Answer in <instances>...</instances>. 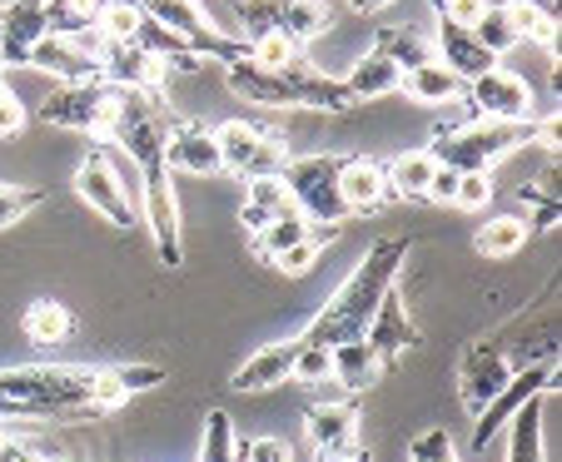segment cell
Segmentation results:
<instances>
[{
  "label": "cell",
  "instance_id": "1",
  "mask_svg": "<svg viewBox=\"0 0 562 462\" xmlns=\"http://www.w3.org/2000/svg\"><path fill=\"white\" fill-rule=\"evenodd\" d=\"M130 393L110 368L25 363L0 368V418H105L125 408Z\"/></svg>",
  "mask_w": 562,
  "mask_h": 462
},
{
  "label": "cell",
  "instance_id": "2",
  "mask_svg": "<svg viewBox=\"0 0 562 462\" xmlns=\"http://www.w3.org/2000/svg\"><path fill=\"white\" fill-rule=\"evenodd\" d=\"M404 259H408V239H379L369 253H363L359 269H353L349 279L334 289V298L318 308V318L299 338H304V343H314V348H334V343H349V338H363L373 308H379L383 294L398 284Z\"/></svg>",
  "mask_w": 562,
  "mask_h": 462
},
{
  "label": "cell",
  "instance_id": "3",
  "mask_svg": "<svg viewBox=\"0 0 562 462\" xmlns=\"http://www.w3.org/2000/svg\"><path fill=\"white\" fill-rule=\"evenodd\" d=\"M532 125H538V115L532 120H468V125H453L443 129V135H434V145H428V155L438 159V165L458 169V174H488V165H498L503 155H513L518 145H532Z\"/></svg>",
  "mask_w": 562,
  "mask_h": 462
},
{
  "label": "cell",
  "instance_id": "4",
  "mask_svg": "<svg viewBox=\"0 0 562 462\" xmlns=\"http://www.w3.org/2000/svg\"><path fill=\"white\" fill-rule=\"evenodd\" d=\"M339 165H344V155H289V165L279 169V184L289 190V204L308 224L349 219L344 194H339Z\"/></svg>",
  "mask_w": 562,
  "mask_h": 462
},
{
  "label": "cell",
  "instance_id": "5",
  "mask_svg": "<svg viewBox=\"0 0 562 462\" xmlns=\"http://www.w3.org/2000/svg\"><path fill=\"white\" fill-rule=\"evenodd\" d=\"M214 145H220V169H229L239 179H279V169L289 165V139L274 135V129L249 125V120L220 125Z\"/></svg>",
  "mask_w": 562,
  "mask_h": 462
},
{
  "label": "cell",
  "instance_id": "6",
  "mask_svg": "<svg viewBox=\"0 0 562 462\" xmlns=\"http://www.w3.org/2000/svg\"><path fill=\"white\" fill-rule=\"evenodd\" d=\"M41 120L45 125L75 129V135H110V120H115V90H110L105 80L60 84L55 95L41 100Z\"/></svg>",
  "mask_w": 562,
  "mask_h": 462
},
{
  "label": "cell",
  "instance_id": "7",
  "mask_svg": "<svg viewBox=\"0 0 562 462\" xmlns=\"http://www.w3.org/2000/svg\"><path fill=\"white\" fill-rule=\"evenodd\" d=\"M558 363L552 358H542V363H528V368H518L508 383H503V393L488 403V408L477 413V422H473V452H483L493 438H498L503 428H508V418L522 408L528 398H538V393H548V388H558Z\"/></svg>",
  "mask_w": 562,
  "mask_h": 462
},
{
  "label": "cell",
  "instance_id": "8",
  "mask_svg": "<svg viewBox=\"0 0 562 462\" xmlns=\"http://www.w3.org/2000/svg\"><path fill=\"white\" fill-rule=\"evenodd\" d=\"M513 373H518V368H513V358L503 353V343H473L463 353V363H458V393H463V408L477 418V413L503 393V383H508Z\"/></svg>",
  "mask_w": 562,
  "mask_h": 462
},
{
  "label": "cell",
  "instance_id": "9",
  "mask_svg": "<svg viewBox=\"0 0 562 462\" xmlns=\"http://www.w3.org/2000/svg\"><path fill=\"white\" fill-rule=\"evenodd\" d=\"M100 80L110 90H145V95H165V65L145 55L135 41H100L95 45Z\"/></svg>",
  "mask_w": 562,
  "mask_h": 462
},
{
  "label": "cell",
  "instance_id": "10",
  "mask_svg": "<svg viewBox=\"0 0 562 462\" xmlns=\"http://www.w3.org/2000/svg\"><path fill=\"white\" fill-rule=\"evenodd\" d=\"M224 84H229L239 100H249V105L299 110V60L289 65V70H265V65H255V60L224 65Z\"/></svg>",
  "mask_w": 562,
  "mask_h": 462
},
{
  "label": "cell",
  "instance_id": "11",
  "mask_svg": "<svg viewBox=\"0 0 562 462\" xmlns=\"http://www.w3.org/2000/svg\"><path fill=\"white\" fill-rule=\"evenodd\" d=\"M175 169L165 174L145 179V219H149V234H155V249H159V263H184V224H180V194H175Z\"/></svg>",
  "mask_w": 562,
  "mask_h": 462
},
{
  "label": "cell",
  "instance_id": "12",
  "mask_svg": "<svg viewBox=\"0 0 562 462\" xmlns=\"http://www.w3.org/2000/svg\"><path fill=\"white\" fill-rule=\"evenodd\" d=\"M75 194L95 214H105L110 224H120V229L135 219V210H130V200H125V184H120L115 165L105 159V149H90V155L80 159V169H75Z\"/></svg>",
  "mask_w": 562,
  "mask_h": 462
},
{
  "label": "cell",
  "instance_id": "13",
  "mask_svg": "<svg viewBox=\"0 0 562 462\" xmlns=\"http://www.w3.org/2000/svg\"><path fill=\"white\" fill-rule=\"evenodd\" d=\"M468 100L477 105L483 120H532L528 80L513 75V70H503V65H493V70H483L477 80H468Z\"/></svg>",
  "mask_w": 562,
  "mask_h": 462
},
{
  "label": "cell",
  "instance_id": "14",
  "mask_svg": "<svg viewBox=\"0 0 562 462\" xmlns=\"http://www.w3.org/2000/svg\"><path fill=\"white\" fill-rule=\"evenodd\" d=\"M359 422L363 418L353 403H318V408L304 413L308 448H314L324 462L349 458V452H359Z\"/></svg>",
  "mask_w": 562,
  "mask_h": 462
},
{
  "label": "cell",
  "instance_id": "15",
  "mask_svg": "<svg viewBox=\"0 0 562 462\" xmlns=\"http://www.w3.org/2000/svg\"><path fill=\"white\" fill-rule=\"evenodd\" d=\"M35 70H50L60 84H90L100 80V60L95 45H86V35H45L31 50Z\"/></svg>",
  "mask_w": 562,
  "mask_h": 462
},
{
  "label": "cell",
  "instance_id": "16",
  "mask_svg": "<svg viewBox=\"0 0 562 462\" xmlns=\"http://www.w3.org/2000/svg\"><path fill=\"white\" fill-rule=\"evenodd\" d=\"M50 35L45 25V0H11L0 11V60L5 65H31V50Z\"/></svg>",
  "mask_w": 562,
  "mask_h": 462
},
{
  "label": "cell",
  "instance_id": "17",
  "mask_svg": "<svg viewBox=\"0 0 562 462\" xmlns=\"http://www.w3.org/2000/svg\"><path fill=\"white\" fill-rule=\"evenodd\" d=\"M165 165L184 169V174H220L214 129H204L200 120H175V125L165 129Z\"/></svg>",
  "mask_w": 562,
  "mask_h": 462
},
{
  "label": "cell",
  "instance_id": "18",
  "mask_svg": "<svg viewBox=\"0 0 562 462\" xmlns=\"http://www.w3.org/2000/svg\"><path fill=\"white\" fill-rule=\"evenodd\" d=\"M299 353H304V338H279V343H265L255 358H245V363H239V373H234V388H239V393L279 388V383L294 379Z\"/></svg>",
  "mask_w": 562,
  "mask_h": 462
},
{
  "label": "cell",
  "instance_id": "19",
  "mask_svg": "<svg viewBox=\"0 0 562 462\" xmlns=\"http://www.w3.org/2000/svg\"><path fill=\"white\" fill-rule=\"evenodd\" d=\"M339 194H344V210L349 214H373L383 200H389V165L369 155H349L339 165Z\"/></svg>",
  "mask_w": 562,
  "mask_h": 462
},
{
  "label": "cell",
  "instance_id": "20",
  "mask_svg": "<svg viewBox=\"0 0 562 462\" xmlns=\"http://www.w3.org/2000/svg\"><path fill=\"white\" fill-rule=\"evenodd\" d=\"M363 343H369L373 353L383 358V363H393V358H398L408 343H414V318H408L404 298L393 294V289H389V294H383V304L373 308L369 328H363Z\"/></svg>",
  "mask_w": 562,
  "mask_h": 462
},
{
  "label": "cell",
  "instance_id": "21",
  "mask_svg": "<svg viewBox=\"0 0 562 462\" xmlns=\"http://www.w3.org/2000/svg\"><path fill=\"white\" fill-rule=\"evenodd\" d=\"M434 60L448 65V70L458 75V80H477L483 70H493V55L483 50V45L473 41V31H463V25H443L438 21V41H434Z\"/></svg>",
  "mask_w": 562,
  "mask_h": 462
},
{
  "label": "cell",
  "instance_id": "22",
  "mask_svg": "<svg viewBox=\"0 0 562 462\" xmlns=\"http://www.w3.org/2000/svg\"><path fill=\"white\" fill-rule=\"evenodd\" d=\"M383 358L373 353L363 338H349V343H334L329 348V379L339 383V388H349V393H359V388H373V383L383 379Z\"/></svg>",
  "mask_w": 562,
  "mask_h": 462
},
{
  "label": "cell",
  "instance_id": "23",
  "mask_svg": "<svg viewBox=\"0 0 562 462\" xmlns=\"http://www.w3.org/2000/svg\"><path fill=\"white\" fill-rule=\"evenodd\" d=\"M548 403H552V388L528 398L518 413L508 418V462H542V418H548Z\"/></svg>",
  "mask_w": 562,
  "mask_h": 462
},
{
  "label": "cell",
  "instance_id": "24",
  "mask_svg": "<svg viewBox=\"0 0 562 462\" xmlns=\"http://www.w3.org/2000/svg\"><path fill=\"white\" fill-rule=\"evenodd\" d=\"M398 90H404L408 100H418V105H448V100L468 95V80H458L448 65L428 60V65H414V70H404Z\"/></svg>",
  "mask_w": 562,
  "mask_h": 462
},
{
  "label": "cell",
  "instance_id": "25",
  "mask_svg": "<svg viewBox=\"0 0 562 462\" xmlns=\"http://www.w3.org/2000/svg\"><path fill=\"white\" fill-rule=\"evenodd\" d=\"M284 210H294V204H289V190L279 184V179H249L245 204H239V224H245L249 234H259L265 224H274Z\"/></svg>",
  "mask_w": 562,
  "mask_h": 462
},
{
  "label": "cell",
  "instance_id": "26",
  "mask_svg": "<svg viewBox=\"0 0 562 462\" xmlns=\"http://www.w3.org/2000/svg\"><path fill=\"white\" fill-rule=\"evenodd\" d=\"M398 80H404V70H398L393 60H383L379 50H369L349 75H344V84H349V95H353V100L393 95V90H398Z\"/></svg>",
  "mask_w": 562,
  "mask_h": 462
},
{
  "label": "cell",
  "instance_id": "27",
  "mask_svg": "<svg viewBox=\"0 0 562 462\" xmlns=\"http://www.w3.org/2000/svg\"><path fill=\"white\" fill-rule=\"evenodd\" d=\"M438 174V159L428 149H408V155L389 159V190L404 200H428V184Z\"/></svg>",
  "mask_w": 562,
  "mask_h": 462
},
{
  "label": "cell",
  "instance_id": "28",
  "mask_svg": "<svg viewBox=\"0 0 562 462\" xmlns=\"http://www.w3.org/2000/svg\"><path fill=\"white\" fill-rule=\"evenodd\" d=\"M21 334L31 338V343H65V338L75 334V318H70V308L55 304V298H35L21 314Z\"/></svg>",
  "mask_w": 562,
  "mask_h": 462
},
{
  "label": "cell",
  "instance_id": "29",
  "mask_svg": "<svg viewBox=\"0 0 562 462\" xmlns=\"http://www.w3.org/2000/svg\"><path fill=\"white\" fill-rule=\"evenodd\" d=\"M477 253L483 259H513V253L528 244V219L522 214H498V219L477 224Z\"/></svg>",
  "mask_w": 562,
  "mask_h": 462
},
{
  "label": "cell",
  "instance_id": "30",
  "mask_svg": "<svg viewBox=\"0 0 562 462\" xmlns=\"http://www.w3.org/2000/svg\"><path fill=\"white\" fill-rule=\"evenodd\" d=\"M324 31H329V0H284V15H279V35L284 41L308 45Z\"/></svg>",
  "mask_w": 562,
  "mask_h": 462
},
{
  "label": "cell",
  "instance_id": "31",
  "mask_svg": "<svg viewBox=\"0 0 562 462\" xmlns=\"http://www.w3.org/2000/svg\"><path fill=\"white\" fill-rule=\"evenodd\" d=\"M308 229H314V224H308L304 214H299V210H284L274 224H265V229L255 234V253H259V259H265V263H274L284 249H294V244H304V239H308Z\"/></svg>",
  "mask_w": 562,
  "mask_h": 462
},
{
  "label": "cell",
  "instance_id": "32",
  "mask_svg": "<svg viewBox=\"0 0 562 462\" xmlns=\"http://www.w3.org/2000/svg\"><path fill=\"white\" fill-rule=\"evenodd\" d=\"M373 50H379L383 60H393L398 70H414V65H428V60H434V45H428L424 35L393 31V25H379V35H373Z\"/></svg>",
  "mask_w": 562,
  "mask_h": 462
},
{
  "label": "cell",
  "instance_id": "33",
  "mask_svg": "<svg viewBox=\"0 0 562 462\" xmlns=\"http://www.w3.org/2000/svg\"><path fill=\"white\" fill-rule=\"evenodd\" d=\"M513 21H518L522 41H538L542 50H558V11L548 0H508Z\"/></svg>",
  "mask_w": 562,
  "mask_h": 462
},
{
  "label": "cell",
  "instance_id": "34",
  "mask_svg": "<svg viewBox=\"0 0 562 462\" xmlns=\"http://www.w3.org/2000/svg\"><path fill=\"white\" fill-rule=\"evenodd\" d=\"M473 41L483 45L493 60H498V55H508L513 45L522 41V35H518V21H513L508 5H488V11L477 15V25H473Z\"/></svg>",
  "mask_w": 562,
  "mask_h": 462
},
{
  "label": "cell",
  "instance_id": "35",
  "mask_svg": "<svg viewBox=\"0 0 562 462\" xmlns=\"http://www.w3.org/2000/svg\"><path fill=\"white\" fill-rule=\"evenodd\" d=\"M105 0H45V25L50 35H86L95 31V15Z\"/></svg>",
  "mask_w": 562,
  "mask_h": 462
},
{
  "label": "cell",
  "instance_id": "36",
  "mask_svg": "<svg viewBox=\"0 0 562 462\" xmlns=\"http://www.w3.org/2000/svg\"><path fill=\"white\" fill-rule=\"evenodd\" d=\"M279 15H284V0H239V41H265L279 31Z\"/></svg>",
  "mask_w": 562,
  "mask_h": 462
},
{
  "label": "cell",
  "instance_id": "37",
  "mask_svg": "<svg viewBox=\"0 0 562 462\" xmlns=\"http://www.w3.org/2000/svg\"><path fill=\"white\" fill-rule=\"evenodd\" d=\"M234 448H239V432H234L229 413L214 408L210 418H204V438H200V462H229Z\"/></svg>",
  "mask_w": 562,
  "mask_h": 462
},
{
  "label": "cell",
  "instance_id": "38",
  "mask_svg": "<svg viewBox=\"0 0 562 462\" xmlns=\"http://www.w3.org/2000/svg\"><path fill=\"white\" fill-rule=\"evenodd\" d=\"M249 60L255 65H265V70H289V65L299 60V45L294 41H284V35H265V41H255L249 45Z\"/></svg>",
  "mask_w": 562,
  "mask_h": 462
},
{
  "label": "cell",
  "instance_id": "39",
  "mask_svg": "<svg viewBox=\"0 0 562 462\" xmlns=\"http://www.w3.org/2000/svg\"><path fill=\"white\" fill-rule=\"evenodd\" d=\"M35 204H41V190H25V184H5V179H0V229L21 224Z\"/></svg>",
  "mask_w": 562,
  "mask_h": 462
},
{
  "label": "cell",
  "instance_id": "40",
  "mask_svg": "<svg viewBox=\"0 0 562 462\" xmlns=\"http://www.w3.org/2000/svg\"><path fill=\"white\" fill-rule=\"evenodd\" d=\"M408 462H458L453 438H448L443 428H428V432H418V438L408 442Z\"/></svg>",
  "mask_w": 562,
  "mask_h": 462
},
{
  "label": "cell",
  "instance_id": "41",
  "mask_svg": "<svg viewBox=\"0 0 562 462\" xmlns=\"http://www.w3.org/2000/svg\"><path fill=\"white\" fill-rule=\"evenodd\" d=\"M434 5H438V21H443V25H463V31H473L477 15L488 11L483 0H434Z\"/></svg>",
  "mask_w": 562,
  "mask_h": 462
},
{
  "label": "cell",
  "instance_id": "42",
  "mask_svg": "<svg viewBox=\"0 0 562 462\" xmlns=\"http://www.w3.org/2000/svg\"><path fill=\"white\" fill-rule=\"evenodd\" d=\"M488 200H493L488 174H458V194H453L458 210H483Z\"/></svg>",
  "mask_w": 562,
  "mask_h": 462
},
{
  "label": "cell",
  "instance_id": "43",
  "mask_svg": "<svg viewBox=\"0 0 562 462\" xmlns=\"http://www.w3.org/2000/svg\"><path fill=\"white\" fill-rule=\"evenodd\" d=\"M21 129H25V105H21V95H15L11 84L0 80V139L21 135Z\"/></svg>",
  "mask_w": 562,
  "mask_h": 462
},
{
  "label": "cell",
  "instance_id": "44",
  "mask_svg": "<svg viewBox=\"0 0 562 462\" xmlns=\"http://www.w3.org/2000/svg\"><path fill=\"white\" fill-rule=\"evenodd\" d=\"M299 383H324L329 379V348H314L304 343V353H299V368H294Z\"/></svg>",
  "mask_w": 562,
  "mask_h": 462
},
{
  "label": "cell",
  "instance_id": "45",
  "mask_svg": "<svg viewBox=\"0 0 562 462\" xmlns=\"http://www.w3.org/2000/svg\"><path fill=\"white\" fill-rule=\"evenodd\" d=\"M245 462H294V448H289L284 438H255V442H245Z\"/></svg>",
  "mask_w": 562,
  "mask_h": 462
},
{
  "label": "cell",
  "instance_id": "46",
  "mask_svg": "<svg viewBox=\"0 0 562 462\" xmlns=\"http://www.w3.org/2000/svg\"><path fill=\"white\" fill-rule=\"evenodd\" d=\"M453 194H458V169L438 165L434 184H428V200H434V204H453Z\"/></svg>",
  "mask_w": 562,
  "mask_h": 462
},
{
  "label": "cell",
  "instance_id": "47",
  "mask_svg": "<svg viewBox=\"0 0 562 462\" xmlns=\"http://www.w3.org/2000/svg\"><path fill=\"white\" fill-rule=\"evenodd\" d=\"M0 462H45V458L35 448H25V442L5 438V442H0Z\"/></svg>",
  "mask_w": 562,
  "mask_h": 462
},
{
  "label": "cell",
  "instance_id": "48",
  "mask_svg": "<svg viewBox=\"0 0 562 462\" xmlns=\"http://www.w3.org/2000/svg\"><path fill=\"white\" fill-rule=\"evenodd\" d=\"M359 15H373V11H383V5H393V0H349Z\"/></svg>",
  "mask_w": 562,
  "mask_h": 462
},
{
  "label": "cell",
  "instance_id": "49",
  "mask_svg": "<svg viewBox=\"0 0 562 462\" xmlns=\"http://www.w3.org/2000/svg\"><path fill=\"white\" fill-rule=\"evenodd\" d=\"M339 462H369V452L359 448V452H349V458H339Z\"/></svg>",
  "mask_w": 562,
  "mask_h": 462
},
{
  "label": "cell",
  "instance_id": "50",
  "mask_svg": "<svg viewBox=\"0 0 562 462\" xmlns=\"http://www.w3.org/2000/svg\"><path fill=\"white\" fill-rule=\"evenodd\" d=\"M483 5H508V0H483Z\"/></svg>",
  "mask_w": 562,
  "mask_h": 462
},
{
  "label": "cell",
  "instance_id": "51",
  "mask_svg": "<svg viewBox=\"0 0 562 462\" xmlns=\"http://www.w3.org/2000/svg\"><path fill=\"white\" fill-rule=\"evenodd\" d=\"M0 442H5V432H0Z\"/></svg>",
  "mask_w": 562,
  "mask_h": 462
},
{
  "label": "cell",
  "instance_id": "52",
  "mask_svg": "<svg viewBox=\"0 0 562 462\" xmlns=\"http://www.w3.org/2000/svg\"><path fill=\"white\" fill-rule=\"evenodd\" d=\"M0 70H5V60H0Z\"/></svg>",
  "mask_w": 562,
  "mask_h": 462
}]
</instances>
